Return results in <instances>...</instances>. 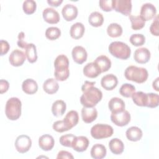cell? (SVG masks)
Segmentation results:
<instances>
[{"label":"cell","mask_w":159,"mask_h":159,"mask_svg":"<svg viewBox=\"0 0 159 159\" xmlns=\"http://www.w3.org/2000/svg\"><path fill=\"white\" fill-rule=\"evenodd\" d=\"M75 135L71 134L61 135L60 138V143L61 145L66 147H71L72 143L75 138Z\"/></svg>","instance_id":"40"},{"label":"cell","mask_w":159,"mask_h":159,"mask_svg":"<svg viewBox=\"0 0 159 159\" xmlns=\"http://www.w3.org/2000/svg\"><path fill=\"white\" fill-rule=\"evenodd\" d=\"M24 37H25V34L23 32H19V35H18V40H17V46L21 48H25V47L27 46V45L28 44L27 43H26L24 39Z\"/></svg>","instance_id":"46"},{"label":"cell","mask_w":159,"mask_h":159,"mask_svg":"<svg viewBox=\"0 0 159 159\" xmlns=\"http://www.w3.org/2000/svg\"><path fill=\"white\" fill-rule=\"evenodd\" d=\"M118 80L117 77L113 74H108L104 76L101 80L102 87L107 91L114 89L117 85Z\"/></svg>","instance_id":"15"},{"label":"cell","mask_w":159,"mask_h":159,"mask_svg":"<svg viewBox=\"0 0 159 159\" xmlns=\"http://www.w3.org/2000/svg\"><path fill=\"white\" fill-rule=\"evenodd\" d=\"M129 19L131 22V27L133 30H137L142 29L145 26V21L140 16H129Z\"/></svg>","instance_id":"35"},{"label":"cell","mask_w":159,"mask_h":159,"mask_svg":"<svg viewBox=\"0 0 159 159\" xmlns=\"http://www.w3.org/2000/svg\"><path fill=\"white\" fill-rule=\"evenodd\" d=\"M55 71H60L69 69V60L65 55H60L57 57L54 61Z\"/></svg>","instance_id":"21"},{"label":"cell","mask_w":159,"mask_h":159,"mask_svg":"<svg viewBox=\"0 0 159 159\" xmlns=\"http://www.w3.org/2000/svg\"><path fill=\"white\" fill-rule=\"evenodd\" d=\"M158 78H157L156 80L155 81H153V88L155 89V90H156L157 91H158Z\"/></svg>","instance_id":"51"},{"label":"cell","mask_w":159,"mask_h":159,"mask_svg":"<svg viewBox=\"0 0 159 159\" xmlns=\"http://www.w3.org/2000/svg\"><path fill=\"white\" fill-rule=\"evenodd\" d=\"M108 107L112 113H117L125 110L124 101L117 97L112 98L108 103Z\"/></svg>","instance_id":"19"},{"label":"cell","mask_w":159,"mask_h":159,"mask_svg":"<svg viewBox=\"0 0 159 159\" xmlns=\"http://www.w3.org/2000/svg\"><path fill=\"white\" fill-rule=\"evenodd\" d=\"M108 50L112 56L122 60H127L130 57L131 53V50L129 46L119 41L111 42L109 45Z\"/></svg>","instance_id":"3"},{"label":"cell","mask_w":159,"mask_h":159,"mask_svg":"<svg viewBox=\"0 0 159 159\" xmlns=\"http://www.w3.org/2000/svg\"><path fill=\"white\" fill-rule=\"evenodd\" d=\"M133 102L139 106L147 107L148 102V93L142 91L135 92L131 96Z\"/></svg>","instance_id":"30"},{"label":"cell","mask_w":159,"mask_h":159,"mask_svg":"<svg viewBox=\"0 0 159 159\" xmlns=\"http://www.w3.org/2000/svg\"><path fill=\"white\" fill-rule=\"evenodd\" d=\"M129 40L130 43L135 47L142 46L145 42V37L143 35L141 34H132L130 36Z\"/></svg>","instance_id":"39"},{"label":"cell","mask_w":159,"mask_h":159,"mask_svg":"<svg viewBox=\"0 0 159 159\" xmlns=\"http://www.w3.org/2000/svg\"><path fill=\"white\" fill-rule=\"evenodd\" d=\"M135 91V88L134 85L129 83L123 84L119 89L120 95L125 98H130Z\"/></svg>","instance_id":"36"},{"label":"cell","mask_w":159,"mask_h":159,"mask_svg":"<svg viewBox=\"0 0 159 159\" xmlns=\"http://www.w3.org/2000/svg\"><path fill=\"white\" fill-rule=\"evenodd\" d=\"M88 22L91 25L98 27L102 25L104 22V17L101 13L94 11L90 14L88 17Z\"/></svg>","instance_id":"33"},{"label":"cell","mask_w":159,"mask_h":159,"mask_svg":"<svg viewBox=\"0 0 159 159\" xmlns=\"http://www.w3.org/2000/svg\"><path fill=\"white\" fill-rule=\"evenodd\" d=\"M63 120L69 130L76 125L78 123L79 116L76 111H70L65 116Z\"/></svg>","instance_id":"23"},{"label":"cell","mask_w":159,"mask_h":159,"mask_svg":"<svg viewBox=\"0 0 159 159\" xmlns=\"http://www.w3.org/2000/svg\"><path fill=\"white\" fill-rule=\"evenodd\" d=\"M107 150L104 145L99 143H96L93 146L91 149L90 154L93 158L102 159L106 155Z\"/></svg>","instance_id":"26"},{"label":"cell","mask_w":159,"mask_h":159,"mask_svg":"<svg viewBox=\"0 0 159 159\" xmlns=\"http://www.w3.org/2000/svg\"><path fill=\"white\" fill-rule=\"evenodd\" d=\"M22 91L27 94H35L38 90L37 82L31 78L25 80L22 84Z\"/></svg>","instance_id":"22"},{"label":"cell","mask_w":159,"mask_h":159,"mask_svg":"<svg viewBox=\"0 0 159 159\" xmlns=\"http://www.w3.org/2000/svg\"><path fill=\"white\" fill-rule=\"evenodd\" d=\"M74 157L72 155V154L67 151L65 150H61L58 153L57 158L60 159V158H73Z\"/></svg>","instance_id":"49"},{"label":"cell","mask_w":159,"mask_h":159,"mask_svg":"<svg viewBox=\"0 0 159 159\" xmlns=\"http://www.w3.org/2000/svg\"><path fill=\"white\" fill-rule=\"evenodd\" d=\"M53 129L57 132H63L69 130L63 120H57L53 124Z\"/></svg>","instance_id":"43"},{"label":"cell","mask_w":159,"mask_h":159,"mask_svg":"<svg viewBox=\"0 0 159 159\" xmlns=\"http://www.w3.org/2000/svg\"><path fill=\"white\" fill-rule=\"evenodd\" d=\"M66 103L62 100L55 101L52 106V112L54 116L60 117L63 115L66 111Z\"/></svg>","instance_id":"31"},{"label":"cell","mask_w":159,"mask_h":159,"mask_svg":"<svg viewBox=\"0 0 159 159\" xmlns=\"http://www.w3.org/2000/svg\"><path fill=\"white\" fill-rule=\"evenodd\" d=\"M63 2V0H47V3L51 6L54 7H58Z\"/></svg>","instance_id":"50"},{"label":"cell","mask_w":159,"mask_h":159,"mask_svg":"<svg viewBox=\"0 0 159 159\" xmlns=\"http://www.w3.org/2000/svg\"><path fill=\"white\" fill-rule=\"evenodd\" d=\"M9 87V83L7 81L5 80H0V93L1 94H2L4 93H6Z\"/></svg>","instance_id":"48"},{"label":"cell","mask_w":159,"mask_h":159,"mask_svg":"<svg viewBox=\"0 0 159 159\" xmlns=\"http://www.w3.org/2000/svg\"><path fill=\"white\" fill-rule=\"evenodd\" d=\"M61 14L66 21H72L78 16V9L76 6L71 4H66L61 10Z\"/></svg>","instance_id":"16"},{"label":"cell","mask_w":159,"mask_h":159,"mask_svg":"<svg viewBox=\"0 0 159 159\" xmlns=\"http://www.w3.org/2000/svg\"><path fill=\"white\" fill-rule=\"evenodd\" d=\"M125 135L127 139L130 141L137 142L141 139L142 137V130L136 126L129 127L125 132Z\"/></svg>","instance_id":"24"},{"label":"cell","mask_w":159,"mask_h":159,"mask_svg":"<svg viewBox=\"0 0 159 159\" xmlns=\"http://www.w3.org/2000/svg\"><path fill=\"white\" fill-rule=\"evenodd\" d=\"M22 102L20 100L16 97L9 98L6 104L5 114L6 117L11 120L18 119L21 115Z\"/></svg>","instance_id":"4"},{"label":"cell","mask_w":159,"mask_h":159,"mask_svg":"<svg viewBox=\"0 0 159 159\" xmlns=\"http://www.w3.org/2000/svg\"><path fill=\"white\" fill-rule=\"evenodd\" d=\"M25 56L27 58L29 62L33 63L35 62L37 60V49L36 46L32 43H30L27 45L25 48Z\"/></svg>","instance_id":"32"},{"label":"cell","mask_w":159,"mask_h":159,"mask_svg":"<svg viewBox=\"0 0 159 159\" xmlns=\"http://www.w3.org/2000/svg\"><path fill=\"white\" fill-rule=\"evenodd\" d=\"M58 88V83L54 78H48L46 80L43 84V89L44 91L49 94H52L57 93Z\"/></svg>","instance_id":"27"},{"label":"cell","mask_w":159,"mask_h":159,"mask_svg":"<svg viewBox=\"0 0 159 159\" xmlns=\"http://www.w3.org/2000/svg\"><path fill=\"white\" fill-rule=\"evenodd\" d=\"M71 55L74 61L78 64H82L87 60V52L82 46L75 47L72 50Z\"/></svg>","instance_id":"12"},{"label":"cell","mask_w":159,"mask_h":159,"mask_svg":"<svg viewBox=\"0 0 159 159\" xmlns=\"http://www.w3.org/2000/svg\"><path fill=\"white\" fill-rule=\"evenodd\" d=\"M32 146V140L27 135H19L15 141V147L20 153H24L28 152Z\"/></svg>","instance_id":"6"},{"label":"cell","mask_w":159,"mask_h":159,"mask_svg":"<svg viewBox=\"0 0 159 159\" xmlns=\"http://www.w3.org/2000/svg\"><path fill=\"white\" fill-rule=\"evenodd\" d=\"M98 117V111L94 107H83L81 109V117L83 120L87 124L91 123Z\"/></svg>","instance_id":"17"},{"label":"cell","mask_w":159,"mask_h":159,"mask_svg":"<svg viewBox=\"0 0 159 159\" xmlns=\"http://www.w3.org/2000/svg\"><path fill=\"white\" fill-rule=\"evenodd\" d=\"M109 147L113 154L120 155L124 151V145L122 141L119 139L114 138L109 141Z\"/></svg>","instance_id":"25"},{"label":"cell","mask_w":159,"mask_h":159,"mask_svg":"<svg viewBox=\"0 0 159 159\" xmlns=\"http://www.w3.org/2000/svg\"><path fill=\"white\" fill-rule=\"evenodd\" d=\"M89 141L86 137L76 136L74 139L71 148L78 152H83L88 148Z\"/></svg>","instance_id":"13"},{"label":"cell","mask_w":159,"mask_h":159,"mask_svg":"<svg viewBox=\"0 0 159 159\" xmlns=\"http://www.w3.org/2000/svg\"><path fill=\"white\" fill-rule=\"evenodd\" d=\"M70 75V70L69 69L64 70V71H56L54 72V76L55 78V80L60 81H63L66 80Z\"/></svg>","instance_id":"44"},{"label":"cell","mask_w":159,"mask_h":159,"mask_svg":"<svg viewBox=\"0 0 159 159\" xmlns=\"http://www.w3.org/2000/svg\"><path fill=\"white\" fill-rule=\"evenodd\" d=\"M1 55L2 56L5 54H6L10 48L9 43L6 40H1Z\"/></svg>","instance_id":"47"},{"label":"cell","mask_w":159,"mask_h":159,"mask_svg":"<svg viewBox=\"0 0 159 159\" xmlns=\"http://www.w3.org/2000/svg\"><path fill=\"white\" fill-rule=\"evenodd\" d=\"M124 76L127 80L137 83H143L147 81L148 73L145 68L131 65L125 69Z\"/></svg>","instance_id":"2"},{"label":"cell","mask_w":159,"mask_h":159,"mask_svg":"<svg viewBox=\"0 0 159 159\" xmlns=\"http://www.w3.org/2000/svg\"><path fill=\"white\" fill-rule=\"evenodd\" d=\"M36 8L37 4L34 0H26L23 2L22 9L26 14L30 15L33 14L35 11Z\"/></svg>","instance_id":"38"},{"label":"cell","mask_w":159,"mask_h":159,"mask_svg":"<svg viewBox=\"0 0 159 159\" xmlns=\"http://www.w3.org/2000/svg\"><path fill=\"white\" fill-rule=\"evenodd\" d=\"M25 58V53H24L22 50L16 49L11 53L9 57V61L12 66H19L23 65Z\"/></svg>","instance_id":"10"},{"label":"cell","mask_w":159,"mask_h":159,"mask_svg":"<svg viewBox=\"0 0 159 159\" xmlns=\"http://www.w3.org/2000/svg\"><path fill=\"white\" fill-rule=\"evenodd\" d=\"M60 35L61 30L57 27H48L45 31V37L50 40H55L58 39Z\"/></svg>","instance_id":"37"},{"label":"cell","mask_w":159,"mask_h":159,"mask_svg":"<svg viewBox=\"0 0 159 159\" xmlns=\"http://www.w3.org/2000/svg\"><path fill=\"white\" fill-rule=\"evenodd\" d=\"M42 16L45 22L51 24L58 23L60 19L58 12L55 9L52 7L45 8L43 11Z\"/></svg>","instance_id":"11"},{"label":"cell","mask_w":159,"mask_h":159,"mask_svg":"<svg viewBox=\"0 0 159 159\" xmlns=\"http://www.w3.org/2000/svg\"><path fill=\"white\" fill-rule=\"evenodd\" d=\"M85 28L84 25L81 22H76L73 24L70 30V34L74 39L81 38L84 33Z\"/></svg>","instance_id":"28"},{"label":"cell","mask_w":159,"mask_h":159,"mask_svg":"<svg viewBox=\"0 0 159 159\" xmlns=\"http://www.w3.org/2000/svg\"><path fill=\"white\" fill-rule=\"evenodd\" d=\"M157 14L155 6L149 2L143 4L140 9V16L145 20H150L154 18Z\"/></svg>","instance_id":"9"},{"label":"cell","mask_w":159,"mask_h":159,"mask_svg":"<svg viewBox=\"0 0 159 159\" xmlns=\"http://www.w3.org/2000/svg\"><path fill=\"white\" fill-rule=\"evenodd\" d=\"M159 96L158 94L150 93H148V102L147 107L154 108L158 106Z\"/></svg>","instance_id":"41"},{"label":"cell","mask_w":159,"mask_h":159,"mask_svg":"<svg viewBox=\"0 0 159 159\" xmlns=\"http://www.w3.org/2000/svg\"><path fill=\"white\" fill-rule=\"evenodd\" d=\"M94 62L98 66L101 73L108 71L111 67V61L106 55H100L98 57Z\"/></svg>","instance_id":"29"},{"label":"cell","mask_w":159,"mask_h":159,"mask_svg":"<svg viewBox=\"0 0 159 159\" xmlns=\"http://www.w3.org/2000/svg\"><path fill=\"white\" fill-rule=\"evenodd\" d=\"M101 9L106 12L114 9V0H101L99 2Z\"/></svg>","instance_id":"42"},{"label":"cell","mask_w":159,"mask_h":159,"mask_svg":"<svg viewBox=\"0 0 159 159\" xmlns=\"http://www.w3.org/2000/svg\"><path fill=\"white\" fill-rule=\"evenodd\" d=\"M150 33L155 36L159 35L158 32V16L156 15L154 17V20L150 27Z\"/></svg>","instance_id":"45"},{"label":"cell","mask_w":159,"mask_h":159,"mask_svg":"<svg viewBox=\"0 0 159 159\" xmlns=\"http://www.w3.org/2000/svg\"><path fill=\"white\" fill-rule=\"evenodd\" d=\"M111 120L115 125L123 127L127 125L130 121V114L125 110L117 113H111Z\"/></svg>","instance_id":"7"},{"label":"cell","mask_w":159,"mask_h":159,"mask_svg":"<svg viewBox=\"0 0 159 159\" xmlns=\"http://www.w3.org/2000/svg\"><path fill=\"white\" fill-rule=\"evenodd\" d=\"M54 139L49 134H44L39 139V145L43 151L51 150L54 147Z\"/></svg>","instance_id":"18"},{"label":"cell","mask_w":159,"mask_h":159,"mask_svg":"<svg viewBox=\"0 0 159 159\" xmlns=\"http://www.w3.org/2000/svg\"><path fill=\"white\" fill-rule=\"evenodd\" d=\"M114 9L124 16H130L132 11L130 0H114Z\"/></svg>","instance_id":"8"},{"label":"cell","mask_w":159,"mask_h":159,"mask_svg":"<svg viewBox=\"0 0 159 159\" xmlns=\"http://www.w3.org/2000/svg\"><path fill=\"white\" fill-rule=\"evenodd\" d=\"M101 73V70L94 62L89 63L83 68V74L90 78H96Z\"/></svg>","instance_id":"20"},{"label":"cell","mask_w":159,"mask_h":159,"mask_svg":"<svg viewBox=\"0 0 159 159\" xmlns=\"http://www.w3.org/2000/svg\"><path fill=\"white\" fill-rule=\"evenodd\" d=\"M113 132V128L107 124H96L91 129V136L97 140L110 137Z\"/></svg>","instance_id":"5"},{"label":"cell","mask_w":159,"mask_h":159,"mask_svg":"<svg viewBox=\"0 0 159 159\" xmlns=\"http://www.w3.org/2000/svg\"><path fill=\"white\" fill-rule=\"evenodd\" d=\"M94 81H85L81 87L83 94L80 97V102L83 107H94L102 98V93L100 89L94 86Z\"/></svg>","instance_id":"1"},{"label":"cell","mask_w":159,"mask_h":159,"mask_svg":"<svg viewBox=\"0 0 159 159\" xmlns=\"http://www.w3.org/2000/svg\"><path fill=\"white\" fill-rule=\"evenodd\" d=\"M150 52L147 48L142 47L135 50L134 54V58L136 62L140 64L147 63L150 58Z\"/></svg>","instance_id":"14"},{"label":"cell","mask_w":159,"mask_h":159,"mask_svg":"<svg viewBox=\"0 0 159 159\" xmlns=\"http://www.w3.org/2000/svg\"><path fill=\"white\" fill-rule=\"evenodd\" d=\"M107 33L111 37H118L122 34V28L117 23H111L107 28Z\"/></svg>","instance_id":"34"}]
</instances>
